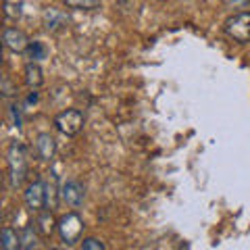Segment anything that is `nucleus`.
<instances>
[{"label": "nucleus", "instance_id": "f8f14e48", "mask_svg": "<svg viewBox=\"0 0 250 250\" xmlns=\"http://www.w3.org/2000/svg\"><path fill=\"white\" fill-rule=\"evenodd\" d=\"M23 13V0H4V17L19 19Z\"/></svg>", "mask_w": 250, "mask_h": 250}, {"label": "nucleus", "instance_id": "7ed1b4c3", "mask_svg": "<svg viewBox=\"0 0 250 250\" xmlns=\"http://www.w3.org/2000/svg\"><path fill=\"white\" fill-rule=\"evenodd\" d=\"M83 123H85V115L80 108H65V111H61L54 117V127H57V131H61L62 136L80 134Z\"/></svg>", "mask_w": 250, "mask_h": 250}, {"label": "nucleus", "instance_id": "0eeeda50", "mask_svg": "<svg viewBox=\"0 0 250 250\" xmlns=\"http://www.w3.org/2000/svg\"><path fill=\"white\" fill-rule=\"evenodd\" d=\"M2 42L6 48L13 52H25V50H29V44H31L27 34L19 27H6L2 34Z\"/></svg>", "mask_w": 250, "mask_h": 250}, {"label": "nucleus", "instance_id": "9d476101", "mask_svg": "<svg viewBox=\"0 0 250 250\" xmlns=\"http://www.w3.org/2000/svg\"><path fill=\"white\" fill-rule=\"evenodd\" d=\"M25 83L29 85L31 90H38V88H42V83H44V73H42V67L38 65V62H27L25 65Z\"/></svg>", "mask_w": 250, "mask_h": 250}, {"label": "nucleus", "instance_id": "dca6fc26", "mask_svg": "<svg viewBox=\"0 0 250 250\" xmlns=\"http://www.w3.org/2000/svg\"><path fill=\"white\" fill-rule=\"evenodd\" d=\"M29 57L34 61H42L46 59V46L42 42H31L29 44Z\"/></svg>", "mask_w": 250, "mask_h": 250}, {"label": "nucleus", "instance_id": "f257e3e1", "mask_svg": "<svg viewBox=\"0 0 250 250\" xmlns=\"http://www.w3.org/2000/svg\"><path fill=\"white\" fill-rule=\"evenodd\" d=\"M6 163H9V177H11V186L13 188H19L25 179L27 173V154H25V148L21 144H11L9 152H6Z\"/></svg>", "mask_w": 250, "mask_h": 250}, {"label": "nucleus", "instance_id": "20e7f679", "mask_svg": "<svg viewBox=\"0 0 250 250\" xmlns=\"http://www.w3.org/2000/svg\"><path fill=\"white\" fill-rule=\"evenodd\" d=\"M225 34L233 42L248 44L250 42V11H240L225 21Z\"/></svg>", "mask_w": 250, "mask_h": 250}, {"label": "nucleus", "instance_id": "4468645a", "mask_svg": "<svg viewBox=\"0 0 250 250\" xmlns=\"http://www.w3.org/2000/svg\"><path fill=\"white\" fill-rule=\"evenodd\" d=\"M38 229H40L42 236H50L54 231V219L50 213H40V217H38Z\"/></svg>", "mask_w": 250, "mask_h": 250}, {"label": "nucleus", "instance_id": "6ab92c4d", "mask_svg": "<svg viewBox=\"0 0 250 250\" xmlns=\"http://www.w3.org/2000/svg\"><path fill=\"white\" fill-rule=\"evenodd\" d=\"M228 2H229L231 6H244V4L248 2V0H228Z\"/></svg>", "mask_w": 250, "mask_h": 250}, {"label": "nucleus", "instance_id": "f03ea898", "mask_svg": "<svg viewBox=\"0 0 250 250\" xmlns=\"http://www.w3.org/2000/svg\"><path fill=\"white\" fill-rule=\"evenodd\" d=\"M83 219L77 215V213H67L59 219L57 223V229L61 233V240L65 244L73 246L75 242H82V233H83Z\"/></svg>", "mask_w": 250, "mask_h": 250}, {"label": "nucleus", "instance_id": "39448f33", "mask_svg": "<svg viewBox=\"0 0 250 250\" xmlns=\"http://www.w3.org/2000/svg\"><path fill=\"white\" fill-rule=\"evenodd\" d=\"M59 192H61V200L71 208H77L85 198V188L80 182H75V179H67V182L59 188Z\"/></svg>", "mask_w": 250, "mask_h": 250}, {"label": "nucleus", "instance_id": "ddd939ff", "mask_svg": "<svg viewBox=\"0 0 250 250\" xmlns=\"http://www.w3.org/2000/svg\"><path fill=\"white\" fill-rule=\"evenodd\" d=\"M21 248L23 250H36L38 248V236L34 228H25L21 231Z\"/></svg>", "mask_w": 250, "mask_h": 250}, {"label": "nucleus", "instance_id": "aec40b11", "mask_svg": "<svg viewBox=\"0 0 250 250\" xmlns=\"http://www.w3.org/2000/svg\"><path fill=\"white\" fill-rule=\"evenodd\" d=\"M161 2H163V0H161Z\"/></svg>", "mask_w": 250, "mask_h": 250}, {"label": "nucleus", "instance_id": "9b49d317", "mask_svg": "<svg viewBox=\"0 0 250 250\" xmlns=\"http://www.w3.org/2000/svg\"><path fill=\"white\" fill-rule=\"evenodd\" d=\"M2 248L4 250H19L21 248V233H17L13 228L2 229Z\"/></svg>", "mask_w": 250, "mask_h": 250}, {"label": "nucleus", "instance_id": "423d86ee", "mask_svg": "<svg viewBox=\"0 0 250 250\" xmlns=\"http://www.w3.org/2000/svg\"><path fill=\"white\" fill-rule=\"evenodd\" d=\"M23 198H25V205H27L29 210H34V213H42L44 207H46V186L42 182H31L25 188Z\"/></svg>", "mask_w": 250, "mask_h": 250}, {"label": "nucleus", "instance_id": "2eb2a0df", "mask_svg": "<svg viewBox=\"0 0 250 250\" xmlns=\"http://www.w3.org/2000/svg\"><path fill=\"white\" fill-rule=\"evenodd\" d=\"M69 9H80V11H92L100 4V0H62Z\"/></svg>", "mask_w": 250, "mask_h": 250}, {"label": "nucleus", "instance_id": "6e6552de", "mask_svg": "<svg viewBox=\"0 0 250 250\" xmlns=\"http://www.w3.org/2000/svg\"><path fill=\"white\" fill-rule=\"evenodd\" d=\"M42 17H44V25H46V29H48V31H59L62 27H67V23H69L67 13L61 11V9H54V6L46 9Z\"/></svg>", "mask_w": 250, "mask_h": 250}, {"label": "nucleus", "instance_id": "a211bd4d", "mask_svg": "<svg viewBox=\"0 0 250 250\" xmlns=\"http://www.w3.org/2000/svg\"><path fill=\"white\" fill-rule=\"evenodd\" d=\"M11 113H13L15 125H17V127H21V115H19V111H17V106H11Z\"/></svg>", "mask_w": 250, "mask_h": 250}, {"label": "nucleus", "instance_id": "f3484780", "mask_svg": "<svg viewBox=\"0 0 250 250\" xmlns=\"http://www.w3.org/2000/svg\"><path fill=\"white\" fill-rule=\"evenodd\" d=\"M82 250H104V244L98 238H85L82 242Z\"/></svg>", "mask_w": 250, "mask_h": 250}, {"label": "nucleus", "instance_id": "1a4fd4ad", "mask_svg": "<svg viewBox=\"0 0 250 250\" xmlns=\"http://www.w3.org/2000/svg\"><path fill=\"white\" fill-rule=\"evenodd\" d=\"M36 150L42 161H52L57 154V142L50 134H40L36 138Z\"/></svg>", "mask_w": 250, "mask_h": 250}]
</instances>
